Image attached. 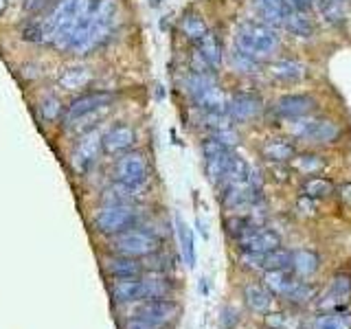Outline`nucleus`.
<instances>
[{"mask_svg": "<svg viewBox=\"0 0 351 329\" xmlns=\"http://www.w3.org/2000/svg\"><path fill=\"white\" fill-rule=\"evenodd\" d=\"M60 86L66 88V90H82V88H88L93 82V71L86 69V66H71L60 75Z\"/></svg>", "mask_w": 351, "mask_h": 329, "instance_id": "obj_25", "label": "nucleus"}, {"mask_svg": "<svg viewBox=\"0 0 351 329\" xmlns=\"http://www.w3.org/2000/svg\"><path fill=\"white\" fill-rule=\"evenodd\" d=\"M237 321H239V318H237L235 310H230V307L222 310V318H219V323H222V327H235Z\"/></svg>", "mask_w": 351, "mask_h": 329, "instance_id": "obj_42", "label": "nucleus"}, {"mask_svg": "<svg viewBox=\"0 0 351 329\" xmlns=\"http://www.w3.org/2000/svg\"><path fill=\"white\" fill-rule=\"evenodd\" d=\"M338 197H340V202H343L347 208H351V182H345L343 186H340Z\"/></svg>", "mask_w": 351, "mask_h": 329, "instance_id": "obj_43", "label": "nucleus"}, {"mask_svg": "<svg viewBox=\"0 0 351 329\" xmlns=\"http://www.w3.org/2000/svg\"><path fill=\"white\" fill-rule=\"evenodd\" d=\"M252 226H257L255 222H252L250 217H244V215H237V217H228L226 219V230H228V235H233L235 239H239L244 233H248V230Z\"/></svg>", "mask_w": 351, "mask_h": 329, "instance_id": "obj_36", "label": "nucleus"}, {"mask_svg": "<svg viewBox=\"0 0 351 329\" xmlns=\"http://www.w3.org/2000/svg\"><path fill=\"white\" fill-rule=\"evenodd\" d=\"M283 3L292 11H310L312 7L318 5V0H283Z\"/></svg>", "mask_w": 351, "mask_h": 329, "instance_id": "obj_41", "label": "nucleus"}, {"mask_svg": "<svg viewBox=\"0 0 351 329\" xmlns=\"http://www.w3.org/2000/svg\"><path fill=\"white\" fill-rule=\"evenodd\" d=\"M138 224V211L134 204H108L95 215V226L104 235H119Z\"/></svg>", "mask_w": 351, "mask_h": 329, "instance_id": "obj_7", "label": "nucleus"}, {"mask_svg": "<svg viewBox=\"0 0 351 329\" xmlns=\"http://www.w3.org/2000/svg\"><path fill=\"white\" fill-rule=\"evenodd\" d=\"M279 33L261 20H244L235 31V49L244 51L257 62L270 60L279 49Z\"/></svg>", "mask_w": 351, "mask_h": 329, "instance_id": "obj_2", "label": "nucleus"}, {"mask_svg": "<svg viewBox=\"0 0 351 329\" xmlns=\"http://www.w3.org/2000/svg\"><path fill=\"white\" fill-rule=\"evenodd\" d=\"M312 296H314V288H312V285L296 279L294 288L290 290V294L285 296V299H290L292 303H307V301L312 299Z\"/></svg>", "mask_w": 351, "mask_h": 329, "instance_id": "obj_37", "label": "nucleus"}, {"mask_svg": "<svg viewBox=\"0 0 351 329\" xmlns=\"http://www.w3.org/2000/svg\"><path fill=\"white\" fill-rule=\"evenodd\" d=\"M318 108V101L312 95L305 93H292V95H283L279 97L277 101L272 106V112L277 114L279 119H299V117H307L314 114V110Z\"/></svg>", "mask_w": 351, "mask_h": 329, "instance_id": "obj_14", "label": "nucleus"}, {"mask_svg": "<svg viewBox=\"0 0 351 329\" xmlns=\"http://www.w3.org/2000/svg\"><path fill=\"white\" fill-rule=\"evenodd\" d=\"M180 31H182V36L186 40L197 42L208 31V27H206V22L197 14H184L182 20H180Z\"/></svg>", "mask_w": 351, "mask_h": 329, "instance_id": "obj_33", "label": "nucleus"}, {"mask_svg": "<svg viewBox=\"0 0 351 329\" xmlns=\"http://www.w3.org/2000/svg\"><path fill=\"white\" fill-rule=\"evenodd\" d=\"M283 29L290 31L296 38H310L314 33V22L307 16V11H288L283 20Z\"/></svg>", "mask_w": 351, "mask_h": 329, "instance_id": "obj_26", "label": "nucleus"}, {"mask_svg": "<svg viewBox=\"0 0 351 329\" xmlns=\"http://www.w3.org/2000/svg\"><path fill=\"white\" fill-rule=\"evenodd\" d=\"M349 301H351V274L340 272L329 279V285L321 294V299L316 301V310L321 312L343 310Z\"/></svg>", "mask_w": 351, "mask_h": 329, "instance_id": "obj_13", "label": "nucleus"}, {"mask_svg": "<svg viewBox=\"0 0 351 329\" xmlns=\"http://www.w3.org/2000/svg\"><path fill=\"white\" fill-rule=\"evenodd\" d=\"M202 154H204V171H206L208 182L213 186H219L224 182V175H226L233 151H230V147L224 145L222 141L211 136L202 143Z\"/></svg>", "mask_w": 351, "mask_h": 329, "instance_id": "obj_10", "label": "nucleus"}, {"mask_svg": "<svg viewBox=\"0 0 351 329\" xmlns=\"http://www.w3.org/2000/svg\"><path fill=\"white\" fill-rule=\"evenodd\" d=\"M312 329H351V312L347 310L321 312V316H316Z\"/></svg>", "mask_w": 351, "mask_h": 329, "instance_id": "obj_29", "label": "nucleus"}, {"mask_svg": "<svg viewBox=\"0 0 351 329\" xmlns=\"http://www.w3.org/2000/svg\"><path fill=\"white\" fill-rule=\"evenodd\" d=\"M40 110H42V117L47 119V121H55V119L62 114V103L55 97H47L42 101V108Z\"/></svg>", "mask_w": 351, "mask_h": 329, "instance_id": "obj_39", "label": "nucleus"}, {"mask_svg": "<svg viewBox=\"0 0 351 329\" xmlns=\"http://www.w3.org/2000/svg\"><path fill=\"white\" fill-rule=\"evenodd\" d=\"M178 314V305L169 299H152L143 303L134 318L130 321L128 329H160L167 323H171V318Z\"/></svg>", "mask_w": 351, "mask_h": 329, "instance_id": "obj_8", "label": "nucleus"}, {"mask_svg": "<svg viewBox=\"0 0 351 329\" xmlns=\"http://www.w3.org/2000/svg\"><path fill=\"white\" fill-rule=\"evenodd\" d=\"M296 279L288 270H270L263 274V285L272 292V294H279V296H288L290 290L294 288Z\"/></svg>", "mask_w": 351, "mask_h": 329, "instance_id": "obj_28", "label": "nucleus"}, {"mask_svg": "<svg viewBox=\"0 0 351 329\" xmlns=\"http://www.w3.org/2000/svg\"><path fill=\"white\" fill-rule=\"evenodd\" d=\"M176 226H178V241L182 250V259L189 268H195V239L193 230L182 222L180 215H176Z\"/></svg>", "mask_w": 351, "mask_h": 329, "instance_id": "obj_30", "label": "nucleus"}, {"mask_svg": "<svg viewBox=\"0 0 351 329\" xmlns=\"http://www.w3.org/2000/svg\"><path fill=\"white\" fill-rule=\"evenodd\" d=\"M318 7L323 11V18L332 25H343L345 22V0H318Z\"/></svg>", "mask_w": 351, "mask_h": 329, "instance_id": "obj_34", "label": "nucleus"}, {"mask_svg": "<svg viewBox=\"0 0 351 329\" xmlns=\"http://www.w3.org/2000/svg\"><path fill=\"white\" fill-rule=\"evenodd\" d=\"M114 178L117 182L128 186H143L149 178V167L145 156L138 151L123 154L114 164Z\"/></svg>", "mask_w": 351, "mask_h": 329, "instance_id": "obj_11", "label": "nucleus"}, {"mask_svg": "<svg viewBox=\"0 0 351 329\" xmlns=\"http://www.w3.org/2000/svg\"><path fill=\"white\" fill-rule=\"evenodd\" d=\"M296 208H301V215L312 217L316 213V200H312V197H307V195H301L299 202H296Z\"/></svg>", "mask_w": 351, "mask_h": 329, "instance_id": "obj_40", "label": "nucleus"}, {"mask_svg": "<svg viewBox=\"0 0 351 329\" xmlns=\"http://www.w3.org/2000/svg\"><path fill=\"white\" fill-rule=\"evenodd\" d=\"M195 44V53L200 55V58L211 66V69L215 71V69H219L222 66V44H219V40H217V36L215 33H211V31H206L204 36L197 40V42H193Z\"/></svg>", "mask_w": 351, "mask_h": 329, "instance_id": "obj_21", "label": "nucleus"}, {"mask_svg": "<svg viewBox=\"0 0 351 329\" xmlns=\"http://www.w3.org/2000/svg\"><path fill=\"white\" fill-rule=\"evenodd\" d=\"M239 246L244 252H270L274 248L281 246V235L274 233L272 228H263V226H252L248 233H244L239 239Z\"/></svg>", "mask_w": 351, "mask_h": 329, "instance_id": "obj_15", "label": "nucleus"}, {"mask_svg": "<svg viewBox=\"0 0 351 329\" xmlns=\"http://www.w3.org/2000/svg\"><path fill=\"white\" fill-rule=\"evenodd\" d=\"M292 167L299 171V173H305V175H318L325 167H327V160L325 156L316 151H305V154H296V156L290 160Z\"/></svg>", "mask_w": 351, "mask_h": 329, "instance_id": "obj_27", "label": "nucleus"}, {"mask_svg": "<svg viewBox=\"0 0 351 329\" xmlns=\"http://www.w3.org/2000/svg\"><path fill=\"white\" fill-rule=\"evenodd\" d=\"M169 292V285L162 279H114L112 294L121 303H138V301H152V299H165Z\"/></svg>", "mask_w": 351, "mask_h": 329, "instance_id": "obj_5", "label": "nucleus"}, {"mask_svg": "<svg viewBox=\"0 0 351 329\" xmlns=\"http://www.w3.org/2000/svg\"><path fill=\"white\" fill-rule=\"evenodd\" d=\"M261 154H263V158H266L268 162L285 164V162H290L296 156V145L290 138H285V136L268 138L266 143H263Z\"/></svg>", "mask_w": 351, "mask_h": 329, "instance_id": "obj_18", "label": "nucleus"}, {"mask_svg": "<svg viewBox=\"0 0 351 329\" xmlns=\"http://www.w3.org/2000/svg\"><path fill=\"white\" fill-rule=\"evenodd\" d=\"M138 189L141 186H128V184L117 182L106 191L104 200L108 204H134L138 197Z\"/></svg>", "mask_w": 351, "mask_h": 329, "instance_id": "obj_31", "label": "nucleus"}, {"mask_svg": "<svg viewBox=\"0 0 351 329\" xmlns=\"http://www.w3.org/2000/svg\"><path fill=\"white\" fill-rule=\"evenodd\" d=\"M288 130L292 138H299L310 143V145H334L343 138V127L338 121L327 119V117H299L288 121Z\"/></svg>", "mask_w": 351, "mask_h": 329, "instance_id": "obj_3", "label": "nucleus"}, {"mask_svg": "<svg viewBox=\"0 0 351 329\" xmlns=\"http://www.w3.org/2000/svg\"><path fill=\"white\" fill-rule=\"evenodd\" d=\"M101 141H104V134L99 130L86 132V134L77 141V145L73 147V154H71V164L75 173H86L97 162L99 151L104 149Z\"/></svg>", "mask_w": 351, "mask_h": 329, "instance_id": "obj_12", "label": "nucleus"}, {"mask_svg": "<svg viewBox=\"0 0 351 329\" xmlns=\"http://www.w3.org/2000/svg\"><path fill=\"white\" fill-rule=\"evenodd\" d=\"M321 266V257L310 248H299L290 252V270H294L296 277H312Z\"/></svg>", "mask_w": 351, "mask_h": 329, "instance_id": "obj_22", "label": "nucleus"}, {"mask_svg": "<svg viewBox=\"0 0 351 329\" xmlns=\"http://www.w3.org/2000/svg\"><path fill=\"white\" fill-rule=\"evenodd\" d=\"M7 3H9V0H0V14H3V11H5Z\"/></svg>", "mask_w": 351, "mask_h": 329, "instance_id": "obj_44", "label": "nucleus"}, {"mask_svg": "<svg viewBox=\"0 0 351 329\" xmlns=\"http://www.w3.org/2000/svg\"><path fill=\"white\" fill-rule=\"evenodd\" d=\"M268 73L281 84H299L307 77V66L299 60L281 58L268 66Z\"/></svg>", "mask_w": 351, "mask_h": 329, "instance_id": "obj_17", "label": "nucleus"}, {"mask_svg": "<svg viewBox=\"0 0 351 329\" xmlns=\"http://www.w3.org/2000/svg\"><path fill=\"white\" fill-rule=\"evenodd\" d=\"M303 195L312 197V200H323V197H329L334 193V184L329 182L323 175H310L305 182H303Z\"/></svg>", "mask_w": 351, "mask_h": 329, "instance_id": "obj_32", "label": "nucleus"}, {"mask_svg": "<svg viewBox=\"0 0 351 329\" xmlns=\"http://www.w3.org/2000/svg\"><path fill=\"white\" fill-rule=\"evenodd\" d=\"M244 301L252 312L257 314H268L272 307V292L261 283H248L244 288Z\"/></svg>", "mask_w": 351, "mask_h": 329, "instance_id": "obj_23", "label": "nucleus"}, {"mask_svg": "<svg viewBox=\"0 0 351 329\" xmlns=\"http://www.w3.org/2000/svg\"><path fill=\"white\" fill-rule=\"evenodd\" d=\"M263 108V101L252 93H237L226 101V117L237 123L255 119Z\"/></svg>", "mask_w": 351, "mask_h": 329, "instance_id": "obj_16", "label": "nucleus"}, {"mask_svg": "<svg viewBox=\"0 0 351 329\" xmlns=\"http://www.w3.org/2000/svg\"><path fill=\"white\" fill-rule=\"evenodd\" d=\"M114 95L108 90H95L84 93L77 99H73L71 106L64 112V125H82L86 119H95L101 110H108L112 103Z\"/></svg>", "mask_w": 351, "mask_h": 329, "instance_id": "obj_6", "label": "nucleus"}, {"mask_svg": "<svg viewBox=\"0 0 351 329\" xmlns=\"http://www.w3.org/2000/svg\"><path fill=\"white\" fill-rule=\"evenodd\" d=\"M230 64H233V69L239 73H255L259 69V62L239 49H233V53H230Z\"/></svg>", "mask_w": 351, "mask_h": 329, "instance_id": "obj_35", "label": "nucleus"}, {"mask_svg": "<svg viewBox=\"0 0 351 329\" xmlns=\"http://www.w3.org/2000/svg\"><path fill=\"white\" fill-rule=\"evenodd\" d=\"M252 7H255L259 20L274 27V29L283 27V20L290 11L288 7H285L283 0H252Z\"/></svg>", "mask_w": 351, "mask_h": 329, "instance_id": "obj_20", "label": "nucleus"}, {"mask_svg": "<svg viewBox=\"0 0 351 329\" xmlns=\"http://www.w3.org/2000/svg\"><path fill=\"white\" fill-rule=\"evenodd\" d=\"M156 248H158L156 235H152L149 230H143L136 226L125 230V233L114 235V239H112V250L117 255L132 257V259L147 257L152 252H156Z\"/></svg>", "mask_w": 351, "mask_h": 329, "instance_id": "obj_9", "label": "nucleus"}, {"mask_svg": "<svg viewBox=\"0 0 351 329\" xmlns=\"http://www.w3.org/2000/svg\"><path fill=\"white\" fill-rule=\"evenodd\" d=\"M117 18H119V0H95L90 18L86 20V25L73 38L69 51L77 55H86L99 47H104L112 38Z\"/></svg>", "mask_w": 351, "mask_h": 329, "instance_id": "obj_1", "label": "nucleus"}, {"mask_svg": "<svg viewBox=\"0 0 351 329\" xmlns=\"http://www.w3.org/2000/svg\"><path fill=\"white\" fill-rule=\"evenodd\" d=\"M106 270L112 279H132V277H141L143 266L132 257H108L106 259Z\"/></svg>", "mask_w": 351, "mask_h": 329, "instance_id": "obj_24", "label": "nucleus"}, {"mask_svg": "<svg viewBox=\"0 0 351 329\" xmlns=\"http://www.w3.org/2000/svg\"><path fill=\"white\" fill-rule=\"evenodd\" d=\"M266 325L272 329H296V321L290 314H268Z\"/></svg>", "mask_w": 351, "mask_h": 329, "instance_id": "obj_38", "label": "nucleus"}, {"mask_svg": "<svg viewBox=\"0 0 351 329\" xmlns=\"http://www.w3.org/2000/svg\"><path fill=\"white\" fill-rule=\"evenodd\" d=\"M134 141H136V132L130 125H114L112 130L104 134L101 147L108 154H121L134 145Z\"/></svg>", "mask_w": 351, "mask_h": 329, "instance_id": "obj_19", "label": "nucleus"}, {"mask_svg": "<svg viewBox=\"0 0 351 329\" xmlns=\"http://www.w3.org/2000/svg\"><path fill=\"white\" fill-rule=\"evenodd\" d=\"M77 0H55L47 14H42L40 18H33L29 25L22 29V38L29 42H53V38L58 36V31L69 22Z\"/></svg>", "mask_w": 351, "mask_h": 329, "instance_id": "obj_4", "label": "nucleus"}]
</instances>
